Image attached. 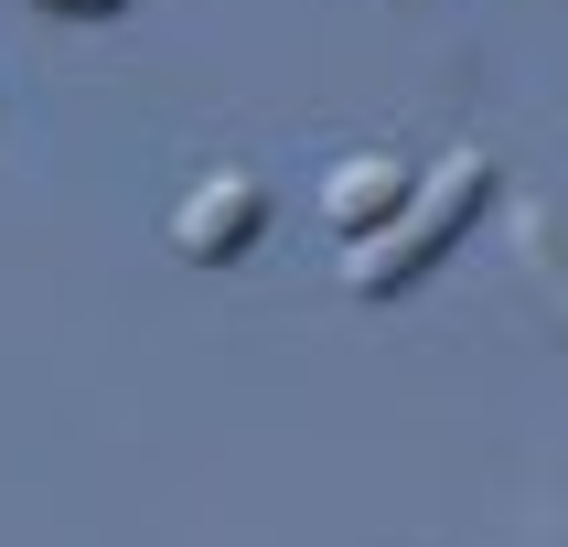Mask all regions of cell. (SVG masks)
Segmentation results:
<instances>
[{"label": "cell", "instance_id": "6da1fadb", "mask_svg": "<svg viewBox=\"0 0 568 547\" xmlns=\"http://www.w3.org/2000/svg\"><path fill=\"white\" fill-rule=\"evenodd\" d=\"M494 204V151H440L429 172H418L408 193V215L386 225V236H365V247L344 257V280L354 301H397V290H418L429 269H440L450 247H462V225Z\"/></svg>", "mask_w": 568, "mask_h": 547}, {"label": "cell", "instance_id": "7a4b0ae2", "mask_svg": "<svg viewBox=\"0 0 568 547\" xmlns=\"http://www.w3.org/2000/svg\"><path fill=\"white\" fill-rule=\"evenodd\" d=\"M257 236H268V193H257L247 172H204V183L172 204V247H183L193 269H225V257H247Z\"/></svg>", "mask_w": 568, "mask_h": 547}, {"label": "cell", "instance_id": "3957f363", "mask_svg": "<svg viewBox=\"0 0 568 547\" xmlns=\"http://www.w3.org/2000/svg\"><path fill=\"white\" fill-rule=\"evenodd\" d=\"M408 193H418V172L397 151H365V161H344L333 183H322V215L344 225V247H365V236H386V225L408 215Z\"/></svg>", "mask_w": 568, "mask_h": 547}, {"label": "cell", "instance_id": "277c9868", "mask_svg": "<svg viewBox=\"0 0 568 547\" xmlns=\"http://www.w3.org/2000/svg\"><path fill=\"white\" fill-rule=\"evenodd\" d=\"M505 236H515V269H526V280H537V301H547V333L568 344V215L547 204V193H526Z\"/></svg>", "mask_w": 568, "mask_h": 547}, {"label": "cell", "instance_id": "5b68a950", "mask_svg": "<svg viewBox=\"0 0 568 547\" xmlns=\"http://www.w3.org/2000/svg\"><path fill=\"white\" fill-rule=\"evenodd\" d=\"M32 11H54V22H108V11H129V0H32Z\"/></svg>", "mask_w": 568, "mask_h": 547}]
</instances>
